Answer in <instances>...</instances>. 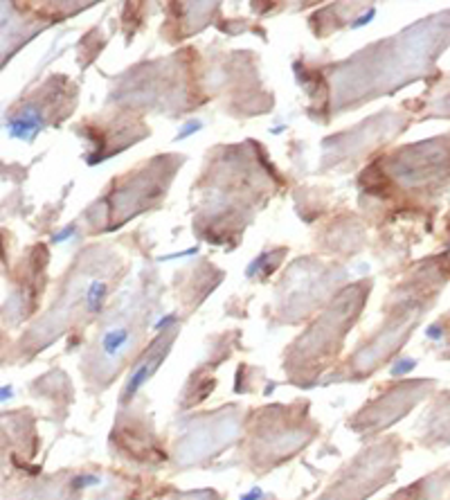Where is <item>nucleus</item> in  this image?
Masks as SVG:
<instances>
[{
  "instance_id": "nucleus-1",
  "label": "nucleus",
  "mask_w": 450,
  "mask_h": 500,
  "mask_svg": "<svg viewBox=\"0 0 450 500\" xmlns=\"http://www.w3.org/2000/svg\"><path fill=\"white\" fill-rule=\"evenodd\" d=\"M43 126H45V120L36 106L21 108L16 115H11L7 120V133L16 140H25V142H32L43 131Z\"/></svg>"
},
{
  "instance_id": "nucleus-2",
  "label": "nucleus",
  "mask_w": 450,
  "mask_h": 500,
  "mask_svg": "<svg viewBox=\"0 0 450 500\" xmlns=\"http://www.w3.org/2000/svg\"><path fill=\"white\" fill-rule=\"evenodd\" d=\"M167 347H169V341H158V345L151 347V349L147 351L142 356V361L135 365V370H133L131 378H128L126 383V390H124V399H131L133 394L140 390V385L147 381L151 374L158 370V365L162 363L164 358V351H167Z\"/></svg>"
},
{
  "instance_id": "nucleus-3",
  "label": "nucleus",
  "mask_w": 450,
  "mask_h": 500,
  "mask_svg": "<svg viewBox=\"0 0 450 500\" xmlns=\"http://www.w3.org/2000/svg\"><path fill=\"white\" fill-rule=\"evenodd\" d=\"M133 334L126 325H111L99 336V354L104 363H115L128 351Z\"/></svg>"
},
{
  "instance_id": "nucleus-4",
  "label": "nucleus",
  "mask_w": 450,
  "mask_h": 500,
  "mask_svg": "<svg viewBox=\"0 0 450 500\" xmlns=\"http://www.w3.org/2000/svg\"><path fill=\"white\" fill-rule=\"evenodd\" d=\"M414 365H417L414 361H405V358H401V361L392 367V374H394V376H398V374H403V372H410Z\"/></svg>"
},
{
  "instance_id": "nucleus-5",
  "label": "nucleus",
  "mask_w": 450,
  "mask_h": 500,
  "mask_svg": "<svg viewBox=\"0 0 450 500\" xmlns=\"http://www.w3.org/2000/svg\"><path fill=\"white\" fill-rule=\"evenodd\" d=\"M198 128H201V124H194V126H185V128H182V131L178 133V140H182L187 133H194V131H198Z\"/></svg>"
},
{
  "instance_id": "nucleus-6",
  "label": "nucleus",
  "mask_w": 450,
  "mask_h": 500,
  "mask_svg": "<svg viewBox=\"0 0 450 500\" xmlns=\"http://www.w3.org/2000/svg\"><path fill=\"white\" fill-rule=\"evenodd\" d=\"M70 234H72V228H68L65 232H59L57 237H54V244H59V241H63V239H68Z\"/></svg>"
},
{
  "instance_id": "nucleus-7",
  "label": "nucleus",
  "mask_w": 450,
  "mask_h": 500,
  "mask_svg": "<svg viewBox=\"0 0 450 500\" xmlns=\"http://www.w3.org/2000/svg\"><path fill=\"white\" fill-rule=\"evenodd\" d=\"M259 496H261V491H259V489H252V491H250L248 496H243V498H241V500H257V498H259Z\"/></svg>"
}]
</instances>
